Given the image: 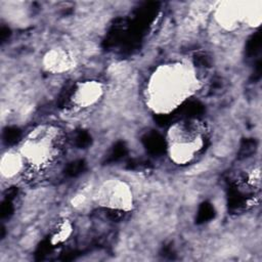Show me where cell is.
Here are the masks:
<instances>
[{
  "mask_svg": "<svg viewBox=\"0 0 262 262\" xmlns=\"http://www.w3.org/2000/svg\"><path fill=\"white\" fill-rule=\"evenodd\" d=\"M215 18L227 31H233L245 23V2L224 1L216 7Z\"/></svg>",
  "mask_w": 262,
  "mask_h": 262,
  "instance_id": "cell-5",
  "label": "cell"
},
{
  "mask_svg": "<svg viewBox=\"0 0 262 262\" xmlns=\"http://www.w3.org/2000/svg\"><path fill=\"white\" fill-rule=\"evenodd\" d=\"M262 20L261 1L245 2V24L250 27H258Z\"/></svg>",
  "mask_w": 262,
  "mask_h": 262,
  "instance_id": "cell-9",
  "label": "cell"
},
{
  "mask_svg": "<svg viewBox=\"0 0 262 262\" xmlns=\"http://www.w3.org/2000/svg\"><path fill=\"white\" fill-rule=\"evenodd\" d=\"M72 232V226L69 222H63L60 224L59 228L56 230V232L54 233L53 237H52V243L53 244H59L62 243L63 241H66Z\"/></svg>",
  "mask_w": 262,
  "mask_h": 262,
  "instance_id": "cell-10",
  "label": "cell"
},
{
  "mask_svg": "<svg viewBox=\"0 0 262 262\" xmlns=\"http://www.w3.org/2000/svg\"><path fill=\"white\" fill-rule=\"evenodd\" d=\"M43 64L49 72L62 73L73 66V57L66 49L54 48L44 55Z\"/></svg>",
  "mask_w": 262,
  "mask_h": 262,
  "instance_id": "cell-7",
  "label": "cell"
},
{
  "mask_svg": "<svg viewBox=\"0 0 262 262\" xmlns=\"http://www.w3.org/2000/svg\"><path fill=\"white\" fill-rule=\"evenodd\" d=\"M204 146V131L195 120H185L174 124L168 132V151L175 164L191 162Z\"/></svg>",
  "mask_w": 262,
  "mask_h": 262,
  "instance_id": "cell-2",
  "label": "cell"
},
{
  "mask_svg": "<svg viewBox=\"0 0 262 262\" xmlns=\"http://www.w3.org/2000/svg\"><path fill=\"white\" fill-rule=\"evenodd\" d=\"M59 149L58 131L50 127H39L35 129L24 141L20 155L25 166L34 169L47 168L55 160Z\"/></svg>",
  "mask_w": 262,
  "mask_h": 262,
  "instance_id": "cell-3",
  "label": "cell"
},
{
  "mask_svg": "<svg viewBox=\"0 0 262 262\" xmlns=\"http://www.w3.org/2000/svg\"><path fill=\"white\" fill-rule=\"evenodd\" d=\"M25 168L24 159L19 151L5 152L0 162V172L2 177L10 179L15 177Z\"/></svg>",
  "mask_w": 262,
  "mask_h": 262,
  "instance_id": "cell-8",
  "label": "cell"
},
{
  "mask_svg": "<svg viewBox=\"0 0 262 262\" xmlns=\"http://www.w3.org/2000/svg\"><path fill=\"white\" fill-rule=\"evenodd\" d=\"M196 83L195 75L187 64H163L148 81V103L158 113L173 111L194 91Z\"/></svg>",
  "mask_w": 262,
  "mask_h": 262,
  "instance_id": "cell-1",
  "label": "cell"
},
{
  "mask_svg": "<svg viewBox=\"0 0 262 262\" xmlns=\"http://www.w3.org/2000/svg\"><path fill=\"white\" fill-rule=\"evenodd\" d=\"M96 199L101 206L118 210H130L133 196L130 187L118 179L107 180L101 184L96 193Z\"/></svg>",
  "mask_w": 262,
  "mask_h": 262,
  "instance_id": "cell-4",
  "label": "cell"
},
{
  "mask_svg": "<svg viewBox=\"0 0 262 262\" xmlns=\"http://www.w3.org/2000/svg\"><path fill=\"white\" fill-rule=\"evenodd\" d=\"M103 94V86L95 80L81 82L75 88L72 94V103L79 110L93 106L98 102Z\"/></svg>",
  "mask_w": 262,
  "mask_h": 262,
  "instance_id": "cell-6",
  "label": "cell"
}]
</instances>
